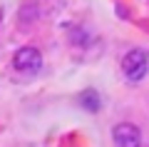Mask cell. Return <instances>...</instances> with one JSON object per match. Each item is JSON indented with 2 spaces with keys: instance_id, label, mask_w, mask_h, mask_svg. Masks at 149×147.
I'll return each mask as SVG.
<instances>
[{
  "instance_id": "3",
  "label": "cell",
  "mask_w": 149,
  "mask_h": 147,
  "mask_svg": "<svg viewBox=\"0 0 149 147\" xmlns=\"http://www.w3.org/2000/svg\"><path fill=\"white\" fill-rule=\"evenodd\" d=\"M112 137H114V145L117 147H142V132L132 122H119V125H114Z\"/></svg>"
},
{
  "instance_id": "1",
  "label": "cell",
  "mask_w": 149,
  "mask_h": 147,
  "mask_svg": "<svg viewBox=\"0 0 149 147\" xmlns=\"http://www.w3.org/2000/svg\"><path fill=\"white\" fill-rule=\"evenodd\" d=\"M147 70H149V53L147 50L134 47V50H129L122 58V72L129 82H139L147 75Z\"/></svg>"
},
{
  "instance_id": "4",
  "label": "cell",
  "mask_w": 149,
  "mask_h": 147,
  "mask_svg": "<svg viewBox=\"0 0 149 147\" xmlns=\"http://www.w3.org/2000/svg\"><path fill=\"white\" fill-rule=\"evenodd\" d=\"M77 100H80V105L85 107V110H90V112H100V107H102V97L97 95V90H92V87L82 90Z\"/></svg>"
},
{
  "instance_id": "2",
  "label": "cell",
  "mask_w": 149,
  "mask_h": 147,
  "mask_svg": "<svg viewBox=\"0 0 149 147\" xmlns=\"http://www.w3.org/2000/svg\"><path fill=\"white\" fill-rule=\"evenodd\" d=\"M13 68L17 70V72L22 75H35L42 70V55H40V50L32 45L27 47H20L15 55H13Z\"/></svg>"
}]
</instances>
